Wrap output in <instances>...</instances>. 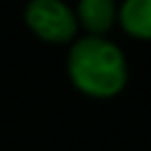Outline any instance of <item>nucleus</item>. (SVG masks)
<instances>
[{
  "label": "nucleus",
  "mask_w": 151,
  "mask_h": 151,
  "mask_svg": "<svg viewBox=\"0 0 151 151\" xmlns=\"http://www.w3.org/2000/svg\"><path fill=\"white\" fill-rule=\"evenodd\" d=\"M71 83L87 97L111 99L127 83V61L123 50L104 35L78 38L66 59Z\"/></svg>",
  "instance_id": "obj_1"
},
{
  "label": "nucleus",
  "mask_w": 151,
  "mask_h": 151,
  "mask_svg": "<svg viewBox=\"0 0 151 151\" xmlns=\"http://www.w3.org/2000/svg\"><path fill=\"white\" fill-rule=\"evenodd\" d=\"M24 19L40 40L52 45L71 42L78 31L76 12L64 0H28Z\"/></svg>",
  "instance_id": "obj_2"
},
{
  "label": "nucleus",
  "mask_w": 151,
  "mask_h": 151,
  "mask_svg": "<svg viewBox=\"0 0 151 151\" xmlns=\"http://www.w3.org/2000/svg\"><path fill=\"white\" fill-rule=\"evenodd\" d=\"M76 19L90 35H104L116 24L118 7L113 0H78Z\"/></svg>",
  "instance_id": "obj_3"
},
{
  "label": "nucleus",
  "mask_w": 151,
  "mask_h": 151,
  "mask_svg": "<svg viewBox=\"0 0 151 151\" xmlns=\"http://www.w3.org/2000/svg\"><path fill=\"white\" fill-rule=\"evenodd\" d=\"M123 31L137 40H151V0H123L118 7Z\"/></svg>",
  "instance_id": "obj_4"
}]
</instances>
